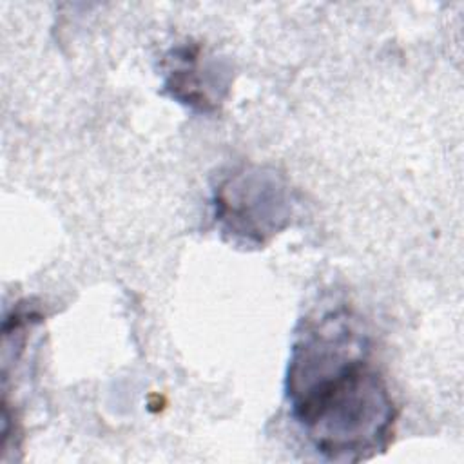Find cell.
Masks as SVG:
<instances>
[{
	"label": "cell",
	"instance_id": "7a4b0ae2",
	"mask_svg": "<svg viewBox=\"0 0 464 464\" xmlns=\"http://www.w3.org/2000/svg\"><path fill=\"white\" fill-rule=\"evenodd\" d=\"M216 219L236 243L265 245L292 218L294 205L286 179L272 169L241 167L214 190Z\"/></svg>",
	"mask_w": 464,
	"mask_h": 464
},
{
	"label": "cell",
	"instance_id": "3957f363",
	"mask_svg": "<svg viewBox=\"0 0 464 464\" xmlns=\"http://www.w3.org/2000/svg\"><path fill=\"white\" fill-rule=\"evenodd\" d=\"M165 89L178 102L201 112L216 111L228 89L227 72L205 56L201 45L178 47L169 56Z\"/></svg>",
	"mask_w": 464,
	"mask_h": 464
},
{
	"label": "cell",
	"instance_id": "6da1fadb",
	"mask_svg": "<svg viewBox=\"0 0 464 464\" xmlns=\"http://www.w3.org/2000/svg\"><path fill=\"white\" fill-rule=\"evenodd\" d=\"M286 393L294 419L328 460H366L393 439V399L348 314L330 312L299 334Z\"/></svg>",
	"mask_w": 464,
	"mask_h": 464
}]
</instances>
